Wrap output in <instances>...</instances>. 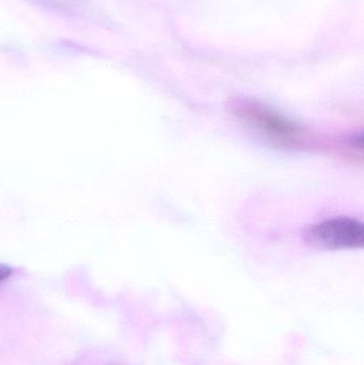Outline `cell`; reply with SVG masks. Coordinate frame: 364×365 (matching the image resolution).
Returning a JSON list of instances; mask_svg holds the SVG:
<instances>
[{"instance_id": "7a4b0ae2", "label": "cell", "mask_w": 364, "mask_h": 365, "mask_svg": "<svg viewBox=\"0 0 364 365\" xmlns=\"http://www.w3.org/2000/svg\"><path fill=\"white\" fill-rule=\"evenodd\" d=\"M303 240L318 250L360 249L364 245V225L350 217H333L306 227Z\"/></svg>"}, {"instance_id": "6da1fadb", "label": "cell", "mask_w": 364, "mask_h": 365, "mask_svg": "<svg viewBox=\"0 0 364 365\" xmlns=\"http://www.w3.org/2000/svg\"><path fill=\"white\" fill-rule=\"evenodd\" d=\"M227 108L271 145L293 151L323 150L337 154L338 138H323L269 105L249 98H232Z\"/></svg>"}, {"instance_id": "3957f363", "label": "cell", "mask_w": 364, "mask_h": 365, "mask_svg": "<svg viewBox=\"0 0 364 365\" xmlns=\"http://www.w3.org/2000/svg\"><path fill=\"white\" fill-rule=\"evenodd\" d=\"M13 268L6 264L0 263V282L8 279L12 274Z\"/></svg>"}]
</instances>
